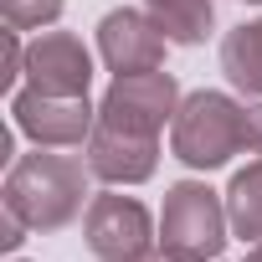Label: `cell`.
Returning a JSON list of instances; mask_svg holds the SVG:
<instances>
[{
	"mask_svg": "<svg viewBox=\"0 0 262 262\" xmlns=\"http://www.w3.org/2000/svg\"><path fill=\"white\" fill-rule=\"evenodd\" d=\"M88 180H93L88 160L36 144V155L11 160L6 190H0L6 201H0V206H6L11 216H21L31 231H62V226H72V221L82 216Z\"/></svg>",
	"mask_w": 262,
	"mask_h": 262,
	"instance_id": "cell-2",
	"label": "cell"
},
{
	"mask_svg": "<svg viewBox=\"0 0 262 262\" xmlns=\"http://www.w3.org/2000/svg\"><path fill=\"white\" fill-rule=\"evenodd\" d=\"M144 11L170 36V47H201L216 26V0H144Z\"/></svg>",
	"mask_w": 262,
	"mask_h": 262,
	"instance_id": "cell-11",
	"label": "cell"
},
{
	"mask_svg": "<svg viewBox=\"0 0 262 262\" xmlns=\"http://www.w3.org/2000/svg\"><path fill=\"white\" fill-rule=\"evenodd\" d=\"M180 82L175 72L155 67V72H134V77H113V88L103 93L98 103V123H113V128H128V134H144V139H160V128L175 123L180 113Z\"/></svg>",
	"mask_w": 262,
	"mask_h": 262,
	"instance_id": "cell-5",
	"label": "cell"
},
{
	"mask_svg": "<svg viewBox=\"0 0 262 262\" xmlns=\"http://www.w3.org/2000/svg\"><path fill=\"white\" fill-rule=\"evenodd\" d=\"M26 231H31V226H26L21 216H11L6 206H0V247H6V252H16V247L26 242Z\"/></svg>",
	"mask_w": 262,
	"mask_h": 262,
	"instance_id": "cell-15",
	"label": "cell"
},
{
	"mask_svg": "<svg viewBox=\"0 0 262 262\" xmlns=\"http://www.w3.org/2000/svg\"><path fill=\"white\" fill-rule=\"evenodd\" d=\"M11 118L41 149H77V144L93 139L98 108L88 103V93L57 98V93H41V88H21V93H11Z\"/></svg>",
	"mask_w": 262,
	"mask_h": 262,
	"instance_id": "cell-6",
	"label": "cell"
},
{
	"mask_svg": "<svg viewBox=\"0 0 262 262\" xmlns=\"http://www.w3.org/2000/svg\"><path fill=\"white\" fill-rule=\"evenodd\" d=\"M88 170L103 185H144L160 170V139L128 134V128H113V123H93Z\"/></svg>",
	"mask_w": 262,
	"mask_h": 262,
	"instance_id": "cell-9",
	"label": "cell"
},
{
	"mask_svg": "<svg viewBox=\"0 0 262 262\" xmlns=\"http://www.w3.org/2000/svg\"><path fill=\"white\" fill-rule=\"evenodd\" d=\"M221 72L242 98H262V16L221 36Z\"/></svg>",
	"mask_w": 262,
	"mask_h": 262,
	"instance_id": "cell-10",
	"label": "cell"
},
{
	"mask_svg": "<svg viewBox=\"0 0 262 262\" xmlns=\"http://www.w3.org/2000/svg\"><path fill=\"white\" fill-rule=\"evenodd\" d=\"M82 242L98 262H139L155 252L160 231H155V216L144 211V201L103 190L82 211Z\"/></svg>",
	"mask_w": 262,
	"mask_h": 262,
	"instance_id": "cell-4",
	"label": "cell"
},
{
	"mask_svg": "<svg viewBox=\"0 0 262 262\" xmlns=\"http://www.w3.org/2000/svg\"><path fill=\"white\" fill-rule=\"evenodd\" d=\"M165 47L170 36L155 26L149 11H134V6H118L98 21V57L113 77H134V72H155L165 67Z\"/></svg>",
	"mask_w": 262,
	"mask_h": 262,
	"instance_id": "cell-7",
	"label": "cell"
},
{
	"mask_svg": "<svg viewBox=\"0 0 262 262\" xmlns=\"http://www.w3.org/2000/svg\"><path fill=\"white\" fill-rule=\"evenodd\" d=\"M170 155L190 170H221L236 155H262V103L201 88L170 123Z\"/></svg>",
	"mask_w": 262,
	"mask_h": 262,
	"instance_id": "cell-1",
	"label": "cell"
},
{
	"mask_svg": "<svg viewBox=\"0 0 262 262\" xmlns=\"http://www.w3.org/2000/svg\"><path fill=\"white\" fill-rule=\"evenodd\" d=\"M16 77H26V41L21 31H6V72H0V88H16Z\"/></svg>",
	"mask_w": 262,
	"mask_h": 262,
	"instance_id": "cell-14",
	"label": "cell"
},
{
	"mask_svg": "<svg viewBox=\"0 0 262 262\" xmlns=\"http://www.w3.org/2000/svg\"><path fill=\"white\" fill-rule=\"evenodd\" d=\"M247 6H262V0H247Z\"/></svg>",
	"mask_w": 262,
	"mask_h": 262,
	"instance_id": "cell-18",
	"label": "cell"
},
{
	"mask_svg": "<svg viewBox=\"0 0 262 262\" xmlns=\"http://www.w3.org/2000/svg\"><path fill=\"white\" fill-rule=\"evenodd\" d=\"M93 82V52L82 47V36L72 31H36L26 41V88L57 93V98H77Z\"/></svg>",
	"mask_w": 262,
	"mask_h": 262,
	"instance_id": "cell-8",
	"label": "cell"
},
{
	"mask_svg": "<svg viewBox=\"0 0 262 262\" xmlns=\"http://www.w3.org/2000/svg\"><path fill=\"white\" fill-rule=\"evenodd\" d=\"M11 262H21V257H11Z\"/></svg>",
	"mask_w": 262,
	"mask_h": 262,
	"instance_id": "cell-19",
	"label": "cell"
},
{
	"mask_svg": "<svg viewBox=\"0 0 262 262\" xmlns=\"http://www.w3.org/2000/svg\"><path fill=\"white\" fill-rule=\"evenodd\" d=\"M67 0H0V16H6L11 31H41L62 16Z\"/></svg>",
	"mask_w": 262,
	"mask_h": 262,
	"instance_id": "cell-13",
	"label": "cell"
},
{
	"mask_svg": "<svg viewBox=\"0 0 262 262\" xmlns=\"http://www.w3.org/2000/svg\"><path fill=\"white\" fill-rule=\"evenodd\" d=\"M226 216H231V231L242 242H262V155L231 175L226 185Z\"/></svg>",
	"mask_w": 262,
	"mask_h": 262,
	"instance_id": "cell-12",
	"label": "cell"
},
{
	"mask_svg": "<svg viewBox=\"0 0 262 262\" xmlns=\"http://www.w3.org/2000/svg\"><path fill=\"white\" fill-rule=\"evenodd\" d=\"M139 262H180V257H170V252H149V257H139Z\"/></svg>",
	"mask_w": 262,
	"mask_h": 262,
	"instance_id": "cell-16",
	"label": "cell"
},
{
	"mask_svg": "<svg viewBox=\"0 0 262 262\" xmlns=\"http://www.w3.org/2000/svg\"><path fill=\"white\" fill-rule=\"evenodd\" d=\"M226 231H231L226 195H216L206 180H180L165 190L160 252H170L180 262H216L226 247Z\"/></svg>",
	"mask_w": 262,
	"mask_h": 262,
	"instance_id": "cell-3",
	"label": "cell"
},
{
	"mask_svg": "<svg viewBox=\"0 0 262 262\" xmlns=\"http://www.w3.org/2000/svg\"><path fill=\"white\" fill-rule=\"evenodd\" d=\"M242 262H262V242H252V252H247Z\"/></svg>",
	"mask_w": 262,
	"mask_h": 262,
	"instance_id": "cell-17",
	"label": "cell"
}]
</instances>
